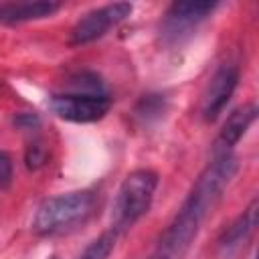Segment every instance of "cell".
<instances>
[{
    "label": "cell",
    "instance_id": "4",
    "mask_svg": "<svg viewBox=\"0 0 259 259\" xmlns=\"http://www.w3.org/2000/svg\"><path fill=\"white\" fill-rule=\"evenodd\" d=\"M217 8V2H202V0H184V2H174L162 22H160V40L166 47L180 45L186 40L196 26L208 18V14Z\"/></svg>",
    "mask_w": 259,
    "mask_h": 259
},
{
    "label": "cell",
    "instance_id": "9",
    "mask_svg": "<svg viewBox=\"0 0 259 259\" xmlns=\"http://www.w3.org/2000/svg\"><path fill=\"white\" fill-rule=\"evenodd\" d=\"M255 117H257V105L255 103H247L243 107H237L227 117V121L223 123V130H221L219 140H217L219 152H231V148L245 136V132L255 121Z\"/></svg>",
    "mask_w": 259,
    "mask_h": 259
},
{
    "label": "cell",
    "instance_id": "11",
    "mask_svg": "<svg viewBox=\"0 0 259 259\" xmlns=\"http://www.w3.org/2000/svg\"><path fill=\"white\" fill-rule=\"evenodd\" d=\"M164 111H166V99L162 95H144L136 105V115L146 123L158 119Z\"/></svg>",
    "mask_w": 259,
    "mask_h": 259
},
{
    "label": "cell",
    "instance_id": "1",
    "mask_svg": "<svg viewBox=\"0 0 259 259\" xmlns=\"http://www.w3.org/2000/svg\"><path fill=\"white\" fill-rule=\"evenodd\" d=\"M237 172V158L231 152H217L212 162L196 178L186 200L162 235L150 259H182L196 237L202 221L219 200L225 186Z\"/></svg>",
    "mask_w": 259,
    "mask_h": 259
},
{
    "label": "cell",
    "instance_id": "5",
    "mask_svg": "<svg viewBox=\"0 0 259 259\" xmlns=\"http://www.w3.org/2000/svg\"><path fill=\"white\" fill-rule=\"evenodd\" d=\"M51 109L67 121L75 123H89L101 119L109 107L111 99L107 93H81V91H65L57 93L49 101Z\"/></svg>",
    "mask_w": 259,
    "mask_h": 259
},
{
    "label": "cell",
    "instance_id": "3",
    "mask_svg": "<svg viewBox=\"0 0 259 259\" xmlns=\"http://www.w3.org/2000/svg\"><path fill=\"white\" fill-rule=\"evenodd\" d=\"M158 188V174L148 168H140L130 172L115 196L113 204V231L130 229L138 219H142L154 198Z\"/></svg>",
    "mask_w": 259,
    "mask_h": 259
},
{
    "label": "cell",
    "instance_id": "7",
    "mask_svg": "<svg viewBox=\"0 0 259 259\" xmlns=\"http://www.w3.org/2000/svg\"><path fill=\"white\" fill-rule=\"evenodd\" d=\"M239 83V69L235 65H223L214 77L210 79L204 97H202V117L204 121H214L219 117V113L225 109V105L229 103L235 87Z\"/></svg>",
    "mask_w": 259,
    "mask_h": 259
},
{
    "label": "cell",
    "instance_id": "16",
    "mask_svg": "<svg viewBox=\"0 0 259 259\" xmlns=\"http://www.w3.org/2000/svg\"><path fill=\"white\" fill-rule=\"evenodd\" d=\"M51 259H59V257H51Z\"/></svg>",
    "mask_w": 259,
    "mask_h": 259
},
{
    "label": "cell",
    "instance_id": "8",
    "mask_svg": "<svg viewBox=\"0 0 259 259\" xmlns=\"http://www.w3.org/2000/svg\"><path fill=\"white\" fill-rule=\"evenodd\" d=\"M61 8L57 2L34 0V2H6L0 4V24H20L28 20H40L55 14Z\"/></svg>",
    "mask_w": 259,
    "mask_h": 259
},
{
    "label": "cell",
    "instance_id": "6",
    "mask_svg": "<svg viewBox=\"0 0 259 259\" xmlns=\"http://www.w3.org/2000/svg\"><path fill=\"white\" fill-rule=\"evenodd\" d=\"M132 12L130 2H115L101 8H95L81 16L71 30V45H87L101 38L111 26L119 24Z\"/></svg>",
    "mask_w": 259,
    "mask_h": 259
},
{
    "label": "cell",
    "instance_id": "14",
    "mask_svg": "<svg viewBox=\"0 0 259 259\" xmlns=\"http://www.w3.org/2000/svg\"><path fill=\"white\" fill-rule=\"evenodd\" d=\"M42 162H45V150H42V146L40 144L30 146L28 152H26V164H28V168H38Z\"/></svg>",
    "mask_w": 259,
    "mask_h": 259
},
{
    "label": "cell",
    "instance_id": "2",
    "mask_svg": "<svg viewBox=\"0 0 259 259\" xmlns=\"http://www.w3.org/2000/svg\"><path fill=\"white\" fill-rule=\"evenodd\" d=\"M97 196L91 190H75L47 198L32 219V231L40 237H53L77 229L95 212Z\"/></svg>",
    "mask_w": 259,
    "mask_h": 259
},
{
    "label": "cell",
    "instance_id": "15",
    "mask_svg": "<svg viewBox=\"0 0 259 259\" xmlns=\"http://www.w3.org/2000/svg\"><path fill=\"white\" fill-rule=\"evenodd\" d=\"M14 125H18L22 130H32V127L38 125V117L32 115V113H20V115L14 117Z\"/></svg>",
    "mask_w": 259,
    "mask_h": 259
},
{
    "label": "cell",
    "instance_id": "10",
    "mask_svg": "<svg viewBox=\"0 0 259 259\" xmlns=\"http://www.w3.org/2000/svg\"><path fill=\"white\" fill-rule=\"evenodd\" d=\"M257 225V200L251 202V206L225 231V235L221 237V249L223 251H233L239 243H243V239L253 231V227Z\"/></svg>",
    "mask_w": 259,
    "mask_h": 259
},
{
    "label": "cell",
    "instance_id": "13",
    "mask_svg": "<svg viewBox=\"0 0 259 259\" xmlns=\"http://www.w3.org/2000/svg\"><path fill=\"white\" fill-rule=\"evenodd\" d=\"M10 180H12V162L4 152H0V188H6Z\"/></svg>",
    "mask_w": 259,
    "mask_h": 259
},
{
    "label": "cell",
    "instance_id": "12",
    "mask_svg": "<svg viewBox=\"0 0 259 259\" xmlns=\"http://www.w3.org/2000/svg\"><path fill=\"white\" fill-rule=\"evenodd\" d=\"M115 245V231H107L99 235L95 241L87 245V249L81 253L79 259H107Z\"/></svg>",
    "mask_w": 259,
    "mask_h": 259
}]
</instances>
